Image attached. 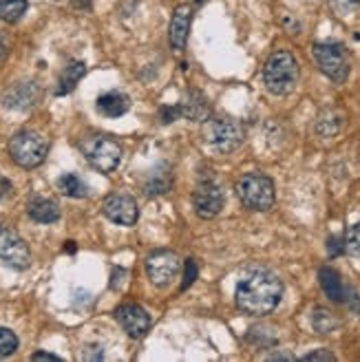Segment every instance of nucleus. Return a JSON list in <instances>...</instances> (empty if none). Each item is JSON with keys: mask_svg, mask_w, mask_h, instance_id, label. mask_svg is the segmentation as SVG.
Here are the masks:
<instances>
[{"mask_svg": "<svg viewBox=\"0 0 360 362\" xmlns=\"http://www.w3.org/2000/svg\"><path fill=\"white\" fill-rule=\"evenodd\" d=\"M283 296L281 279L269 269H252L237 285V305L250 316H265L277 310Z\"/></svg>", "mask_w": 360, "mask_h": 362, "instance_id": "nucleus-1", "label": "nucleus"}, {"mask_svg": "<svg viewBox=\"0 0 360 362\" xmlns=\"http://www.w3.org/2000/svg\"><path fill=\"white\" fill-rule=\"evenodd\" d=\"M263 82L272 95L292 93L298 82V62L290 51H277L263 66Z\"/></svg>", "mask_w": 360, "mask_h": 362, "instance_id": "nucleus-2", "label": "nucleus"}, {"mask_svg": "<svg viewBox=\"0 0 360 362\" xmlns=\"http://www.w3.org/2000/svg\"><path fill=\"white\" fill-rule=\"evenodd\" d=\"M235 190H237L239 202L248 210H255V212H267L274 206V199H277L272 179L265 175H259V173L243 175L237 181Z\"/></svg>", "mask_w": 360, "mask_h": 362, "instance_id": "nucleus-3", "label": "nucleus"}, {"mask_svg": "<svg viewBox=\"0 0 360 362\" xmlns=\"http://www.w3.org/2000/svg\"><path fill=\"white\" fill-rule=\"evenodd\" d=\"M82 155L95 170L109 175L122 164V146L109 135H88L80 144Z\"/></svg>", "mask_w": 360, "mask_h": 362, "instance_id": "nucleus-4", "label": "nucleus"}, {"mask_svg": "<svg viewBox=\"0 0 360 362\" xmlns=\"http://www.w3.org/2000/svg\"><path fill=\"white\" fill-rule=\"evenodd\" d=\"M204 141L217 153H232L243 144L241 124L232 117H208L204 122Z\"/></svg>", "mask_w": 360, "mask_h": 362, "instance_id": "nucleus-5", "label": "nucleus"}, {"mask_svg": "<svg viewBox=\"0 0 360 362\" xmlns=\"http://www.w3.org/2000/svg\"><path fill=\"white\" fill-rule=\"evenodd\" d=\"M49 151L47 139L35 131H21L9 141V155L21 168H35L40 166Z\"/></svg>", "mask_w": 360, "mask_h": 362, "instance_id": "nucleus-6", "label": "nucleus"}, {"mask_svg": "<svg viewBox=\"0 0 360 362\" xmlns=\"http://www.w3.org/2000/svg\"><path fill=\"white\" fill-rule=\"evenodd\" d=\"M312 56L318 69L332 82L343 84L349 78V58L343 45L338 42H316L312 47Z\"/></svg>", "mask_w": 360, "mask_h": 362, "instance_id": "nucleus-7", "label": "nucleus"}, {"mask_svg": "<svg viewBox=\"0 0 360 362\" xmlns=\"http://www.w3.org/2000/svg\"><path fill=\"white\" fill-rule=\"evenodd\" d=\"M31 261V252L16 230L3 226L0 228V263L11 269H27Z\"/></svg>", "mask_w": 360, "mask_h": 362, "instance_id": "nucleus-8", "label": "nucleus"}, {"mask_svg": "<svg viewBox=\"0 0 360 362\" xmlns=\"http://www.w3.org/2000/svg\"><path fill=\"white\" fill-rule=\"evenodd\" d=\"M226 204V194L219 184H214L212 179L199 181L192 194V206L199 219H214Z\"/></svg>", "mask_w": 360, "mask_h": 362, "instance_id": "nucleus-9", "label": "nucleus"}, {"mask_svg": "<svg viewBox=\"0 0 360 362\" xmlns=\"http://www.w3.org/2000/svg\"><path fill=\"white\" fill-rule=\"evenodd\" d=\"M146 274L157 287H166L179 274V257L170 250H157L146 259Z\"/></svg>", "mask_w": 360, "mask_h": 362, "instance_id": "nucleus-10", "label": "nucleus"}, {"mask_svg": "<svg viewBox=\"0 0 360 362\" xmlns=\"http://www.w3.org/2000/svg\"><path fill=\"white\" fill-rule=\"evenodd\" d=\"M102 212L106 219H111L113 223L117 226H126L131 228L137 223V216H139V208H137V202L131 197V194H111L104 199L102 204Z\"/></svg>", "mask_w": 360, "mask_h": 362, "instance_id": "nucleus-11", "label": "nucleus"}, {"mask_svg": "<svg viewBox=\"0 0 360 362\" xmlns=\"http://www.w3.org/2000/svg\"><path fill=\"white\" fill-rule=\"evenodd\" d=\"M115 318L117 322L124 327V332L133 336V338H141L146 336L149 329H151V316L146 314V310L135 303H126V305H120L115 310Z\"/></svg>", "mask_w": 360, "mask_h": 362, "instance_id": "nucleus-12", "label": "nucleus"}, {"mask_svg": "<svg viewBox=\"0 0 360 362\" xmlns=\"http://www.w3.org/2000/svg\"><path fill=\"white\" fill-rule=\"evenodd\" d=\"M38 98H40L38 84L35 82H18L5 93L3 104L7 108H13V111H27V108H31L35 102H38Z\"/></svg>", "mask_w": 360, "mask_h": 362, "instance_id": "nucleus-13", "label": "nucleus"}, {"mask_svg": "<svg viewBox=\"0 0 360 362\" xmlns=\"http://www.w3.org/2000/svg\"><path fill=\"white\" fill-rule=\"evenodd\" d=\"M190 23H192V9L188 5H179L170 18V27H168V40L175 51H184Z\"/></svg>", "mask_w": 360, "mask_h": 362, "instance_id": "nucleus-14", "label": "nucleus"}, {"mask_svg": "<svg viewBox=\"0 0 360 362\" xmlns=\"http://www.w3.org/2000/svg\"><path fill=\"white\" fill-rule=\"evenodd\" d=\"M318 281H320V287H323V292H325V296L334 303H347L354 296V292L343 283V279H340V274L334 267H320Z\"/></svg>", "mask_w": 360, "mask_h": 362, "instance_id": "nucleus-15", "label": "nucleus"}, {"mask_svg": "<svg viewBox=\"0 0 360 362\" xmlns=\"http://www.w3.org/2000/svg\"><path fill=\"white\" fill-rule=\"evenodd\" d=\"M182 117L190 122H206L210 117V102L202 90H188L186 98L179 102Z\"/></svg>", "mask_w": 360, "mask_h": 362, "instance_id": "nucleus-16", "label": "nucleus"}, {"mask_svg": "<svg viewBox=\"0 0 360 362\" xmlns=\"http://www.w3.org/2000/svg\"><path fill=\"white\" fill-rule=\"evenodd\" d=\"M27 212L31 219L38 223H56L60 219V206L53 202V199H42V197L31 199Z\"/></svg>", "mask_w": 360, "mask_h": 362, "instance_id": "nucleus-17", "label": "nucleus"}, {"mask_svg": "<svg viewBox=\"0 0 360 362\" xmlns=\"http://www.w3.org/2000/svg\"><path fill=\"white\" fill-rule=\"evenodd\" d=\"M131 108V100L124 93H117V90H109L98 98V111L104 117H122L124 113H129Z\"/></svg>", "mask_w": 360, "mask_h": 362, "instance_id": "nucleus-18", "label": "nucleus"}, {"mask_svg": "<svg viewBox=\"0 0 360 362\" xmlns=\"http://www.w3.org/2000/svg\"><path fill=\"white\" fill-rule=\"evenodd\" d=\"M340 129H343V113L336 111V108H325V111H320V115L314 122V131L320 137H334Z\"/></svg>", "mask_w": 360, "mask_h": 362, "instance_id": "nucleus-19", "label": "nucleus"}, {"mask_svg": "<svg viewBox=\"0 0 360 362\" xmlns=\"http://www.w3.org/2000/svg\"><path fill=\"white\" fill-rule=\"evenodd\" d=\"M86 74V66L84 62H69L64 66V71L60 74L58 86H56V95H66L71 90L76 88V84L82 80V76Z\"/></svg>", "mask_w": 360, "mask_h": 362, "instance_id": "nucleus-20", "label": "nucleus"}, {"mask_svg": "<svg viewBox=\"0 0 360 362\" xmlns=\"http://www.w3.org/2000/svg\"><path fill=\"white\" fill-rule=\"evenodd\" d=\"M58 190L64 194V197H71V199H84L88 194V188L84 181L74 175V173H66L58 179Z\"/></svg>", "mask_w": 360, "mask_h": 362, "instance_id": "nucleus-21", "label": "nucleus"}, {"mask_svg": "<svg viewBox=\"0 0 360 362\" xmlns=\"http://www.w3.org/2000/svg\"><path fill=\"white\" fill-rule=\"evenodd\" d=\"M312 327H314L316 334L327 336V334H332L334 329L340 327V320L330 310H323V307H318V310H314V314H312Z\"/></svg>", "mask_w": 360, "mask_h": 362, "instance_id": "nucleus-22", "label": "nucleus"}, {"mask_svg": "<svg viewBox=\"0 0 360 362\" xmlns=\"http://www.w3.org/2000/svg\"><path fill=\"white\" fill-rule=\"evenodd\" d=\"M27 0H0V21L18 23L27 11Z\"/></svg>", "mask_w": 360, "mask_h": 362, "instance_id": "nucleus-23", "label": "nucleus"}, {"mask_svg": "<svg viewBox=\"0 0 360 362\" xmlns=\"http://www.w3.org/2000/svg\"><path fill=\"white\" fill-rule=\"evenodd\" d=\"M170 173H151L146 184H144V192H146L149 197H157V194H164L170 190Z\"/></svg>", "mask_w": 360, "mask_h": 362, "instance_id": "nucleus-24", "label": "nucleus"}, {"mask_svg": "<svg viewBox=\"0 0 360 362\" xmlns=\"http://www.w3.org/2000/svg\"><path fill=\"white\" fill-rule=\"evenodd\" d=\"M343 247H345V255H349V257H360V221L354 223V226L345 232Z\"/></svg>", "mask_w": 360, "mask_h": 362, "instance_id": "nucleus-25", "label": "nucleus"}, {"mask_svg": "<svg viewBox=\"0 0 360 362\" xmlns=\"http://www.w3.org/2000/svg\"><path fill=\"white\" fill-rule=\"evenodd\" d=\"M18 349V338L11 329L0 327V358H7Z\"/></svg>", "mask_w": 360, "mask_h": 362, "instance_id": "nucleus-26", "label": "nucleus"}, {"mask_svg": "<svg viewBox=\"0 0 360 362\" xmlns=\"http://www.w3.org/2000/svg\"><path fill=\"white\" fill-rule=\"evenodd\" d=\"M338 16H349L360 7V0H330Z\"/></svg>", "mask_w": 360, "mask_h": 362, "instance_id": "nucleus-27", "label": "nucleus"}, {"mask_svg": "<svg viewBox=\"0 0 360 362\" xmlns=\"http://www.w3.org/2000/svg\"><path fill=\"white\" fill-rule=\"evenodd\" d=\"M177 117H182V108H179V104L177 106H161L159 108V119H161V124H173Z\"/></svg>", "mask_w": 360, "mask_h": 362, "instance_id": "nucleus-28", "label": "nucleus"}, {"mask_svg": "<svg viewBox=\"0 0 360 362\" xmlns=\"http://www.w3.org/2000/svg\"><path fill=\"white\" fill-rule=\"evenodd\" d=\"M197 279V263L192 259H188L186 263V272H184V283H182V289H188Z\"/></svg>", "mask_w": 360, "mask_h": 362, "instance_id": "nucleus-29", "label": "nucleus"}, {"mask_svg": "<svg viewBox=\"0 0 360 362\" xmlns=\"http://www.w3.org/2000/svg\"><path fill=\"white\" fill-rule=\"evenodd\" d=\"M303 360H305V362H314V360H327V362H332V360H336V356H334L332 351H327V349H320V351L308 354Z\"/></svg>", "mask_w": 360, "mask_h": 362, "instance_id": "nucleus-30", "label": "nucleus"}, {"mask_svg": "<svg viewBox=\"0 0 360 362\" xmlns=\"http://www.w3.org/2000/svg\"><path fill=\"white\" fill-rule=\"evenodd\" d=\"M31 360H49V362H62V358L60 356H53V354H47V351H38V354H33L31 356Z\"/></svg>", "mask_w": 360, "mask_h": 362, "instance_id": "nucleus-31", "label": "nucleus"}, {"mask_svg": "<svg viewBox=\"0 0 360 362\" xmlns=\"http://www.w3.org/2000/svg\"><path fill=\"white\" fill-rule=\"evenodd\" d=\"M327 250L332 252V255H340V252H345V247H343V243H340V239H330L327 241Z\"/></svg>", "mask_w": 360, "mask_h": 362, "instance_id": "nucleus-32", "label": "nucleus"}, {"mask_svg": "<svg viewBox=\"0 0 360 362\" xmlns=\"http://www.w3.org/2000/svg\"><path fill=\"white\" fill-rule=\"evenodd\" d=\"M11 192V181L9 179H5V177H0V202L7 197Z\"/></svg>", "mask_w": 360, "mask_h": 362, "instance_id": "nucleus-33", "label": "nucleus"}, {"mask_svg": "<svg viewBox=\"0 0 360 362\" xmlns=\"http://www.w3.org/2000/svg\"><path fill=\"white\" fill-rule=\"evenodd\" d=\"M7 56V40H5V35L0 33V60H3Z\"/></svg>", "mask_w": 360, "mask_h": 362, "instance_id": "nucleus-34", "label": "nucleus"}, {"mask_svg": "<svg viewBox=\"0 0 360 362\" xmlns=\"http://www.w3.org/2000/svg\"><path fill=\"white\" fill-rule=\"evenodd\" d=\"M267 360H294L292 354H272V356H267Z\"/></svg>", "mask_w": 360, "mask_h": 362, "instance_id": "nucleus-35", "label": "nucleus"}, {"mask_svg": "<svg viewBox=\"0 0 360 362\" xmlns=\"http://www.w3.org/2000/svg\"><path fill=\"white\" fill-rule=\"evenodd\" d=\"M197 3H204V0H197Z\"/></svg>", "mask_w": 360, "mask_h": 362, "instance_id": "nucleus-36", "label": "nucleus"}]
</instances>
